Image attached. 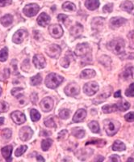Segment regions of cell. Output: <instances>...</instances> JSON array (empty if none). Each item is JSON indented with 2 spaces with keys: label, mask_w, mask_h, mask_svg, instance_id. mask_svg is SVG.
I'll return each mask as SVG.
<instances>
[{
  "label": "cell",
  "mask_w": 134,
  "mask_h": 162,
  "mask_svg": "<svg viewBox=\"0 0 134 162\" xmlns=\"http://www.w3.org/2000/svg\"><path fill=\"white\" fill-rule=\"evenodd\" d=\"M125 41H124L123 39L121 38L112 40L107 45V48L109 49L111 51H112L115 54H117V55L125 52Z\"/></svg>",
  "instance_id": "cell-1"
},
{
  "label": "cell",
  "mask_w": 134,
  "mask_h": 162,
  "mask_svg": "<svg viewBox=\"0 0 134 162\" xmlns=\"http://www.w3.org/2000/svg\"><path fill=\"white\" fill-rule=\"evenodd\" d=\"M64 80V78L56 73H51L48 75L45 79L46 86L49 89H56L61 84Z\"/></svg>",
  "instance_id": "cell-2"
},
{
  "label": "cell",
  "mask_w": 134,
  "mask_h": 162,
  "mask_svg": "<svg viewBox=\"0 0 134 162\" xmlns=\"http://www.w3.org/2000/svg\"><path fill=\"white\" fill-rule=\"evenodd\" d=\"M120 127H121L120 122L116 120L108 119L104 122V129L108 136H112V135H116L117 131H119Z\"/></svg>",
  "instance_id": "cell-3"
},
{
  "label": "cell",
  "mask_w": 134,
  "mask_h": 162,
  "mask_svg": "<svg viewBox=\"0 0 134 162\" xmlns=\"http://www.w3.org/2000/svg\"><path fill=\"white\" fill-rule=\"evenodd\" d=\"M90 52H91V49H90V46L86 43H82V44L78 45L76 49H75V54L78 56L84 58V59L87 58L88 59L91 60Z\"/></svg>",
  "instance_id": "cell-4"
},
{
  "label": "cell",
  "mask_w": 134,
  "mask_h": 162,
  "mask_svg": "<svg viewBox=\"0 0 134 162\" xmlns=\"http://www.w3.org/2000/svg\"><path fill=\"white\" fill-rule=\"evenodd\" d=\"M111 91H112V88L111 86H107V87L104 88L103 90H102L101 93H100L95 99L93 100V103L95 105L100 104V103L104 102V100L109 97L111 93Z\"/></svg>",
  "instance_id": "cell-5"
},
{
  "label": "cell",
  "mask_w": 134,
  "mask_h": 162,
  "mask_svg": "<svg viewBox=\"0 0 134 162\" xmlns=\"http://www.w3.org/2000/svg\"><path fill=\"white\" fill-rule=\"evenodd\" d=\"M40 10V7L36 3H30L28 4L27 6H25L23 10V12L25 16L28 17H33L35 15H37V12Z\"/></svg>",
  "instance_id": "cell-6"
},
{
  "label": "cell",
  "mask_w": 134,
  "mask_h": 162,
  "mask_svg": "<svg viewBox=\"0 0 134 162\" xmlns=\"http://www.w3.org/2000/svg\"><path fill=\"white\" fill-rule=\"evenodd\" d=\"M46 54L52 58H58L61 55V48L58 45H50L45 49Z\"/></svg>",
  "instance_id": "cell-7"
},
{
  "label": "cell",
  "mask_w": 134,
  "mask_h": 162,
  "mask_svg": "<svg viewBox=\"0 0 134 162\" xmlns=\"http://www.w3.org/2000/svg\"><path fill=\"white\" fill-rule=\"evenodd\" d=\"M83 90H84V93H86L87 96H93V95L95 94L98 92V90H99V85L97 84L96 82L91 81V82H89V83L86 84L84 85Z\"/></svg>",
  "instance_id": "cell-8"
},
{
  "label": "cell",
  "mask_w": 134,
  "mask_h": 162,
  "mask_svg": "<svg viewBox=\"0 0 134 162\" xmlns=\"http://www.w3.org/2000/svg\"><path fill=\"white\" fill-rule=\"evenodd\" d=\"M80 92V88L77 84L71 83L68 84L66 87L65 88V93L67 96L69 97H74V96H77Z\"/></svg>",
  "instance_id": "cell-9"
},
{
  "label": "cell",
  "mask_w": 134,
  "mask_h": 162,
  "mask_svg": "<svg viewBox=\"0 0 134 162\" xmlns=\"http://www.w3.org/2000/svg\"><path fill=\"white\" fill-rule=\"evenodd\" d=\"M50 35L54 38H60L63 35V29L59 24H53L49 27Z\"/></svg>",
  "instance_id": "cell-10"
},
{
  "label": "cell",
  "mask_w": 134,
  "mask_h": 162,
  "mask_svg": "<svg viewBox=\"0 0 134 162\" xmlns=\"http://www.w3.org/2000/svg\"><path fill=\"white\" fill-rule=\"evenodd\" d=\"M19 138L23 141H28L32 138L33 135V131L28 127H23L19 132Z\"/></svg>",
  "instance_id": "cell-11"
},
{
  "label": "cell",
  "mask_w": 134,
  "mask_h": 162,
  "mask_svg": "<svg viewBox=\"0 0 134 162\" xmlns=\"http://www.w3.org/2000/svg\"><path fill=\"white\" fill-rule=\"evenodd\" d=\"M40 106L44 112H49L54 107V100L51 97H44L41 100Z\"/></svg>",
  "instance_id": "cell-12"
},
{
  "label": "cell",
  "mask_w": 134,
  "mask_h": 162,
  "mask_svg": "<svg viewBox=\"0 0 134 162\" xmlns=\"http://www.w3.org/2000/svg\"><path fill=\"white\" fill-rule=\"evenodd\" d=\"M11 117H12V119L13 120L14 122L17 124V125L23 124L26 121L25 115L23 113L20 112V111H15V112L12 113Z\"/></svg>",
  "instance_id": "cell-13"
},
{
  "label": "cell",
  "mask_w": 134,
  "mask_h": 162,
  "mask_svg": "<svg viewBox=\"0 0 134 162\" xmlns=\"http://www.w3.org/2000/svg\"><path fill=\"white\" fill-rule=\"evenodd\" d=\"M33 63L35 67L38 69L44 68L46 66V61L42 54H36L33 58Z\"/></svg>",
  "instance_id": "cell-14"
},
{
  "label": "cell",
  "mask_w": 134,
  "mask_h": 162,
  "mask_svg": "<svg viewBox=\"0 0 134 162\" xmlns=\"http://www.w3.org/2000/svg\"><path fill=\"white\" fill-rule=\"evenodd\" d=\"M27 35L28 33L25 30L19 29L13 35V41L16 44H20L25 38V37H27Z\"/></svg>",
  "instance_id": "cell-15"
},
{
  "label": "cell",
  "mask_w": 134,
  "mask_h": 162,
  "mask_svg": "<svg viewBox=\"0 0 134 162\" xmlns=\"http://www.w3.org/2000/svg\"><path fill=\"white\" fill-rule=\"evenodd\" d=\"M50 22V16H48L46 13H41L37 18V23L39 25L45 27L49 24Z\"/></svg>",
  "instance_id": "cell-16"
},
{
  "label": "cell",
  "mask_w": 134,
  "mask_h": 162,
  "mask_svg": "<svg viewBox=\"0 0 134 162\" xmlns=\"http://www.w3.org/2000/svg\"><path fill=\"white\" fill-rule=\"evenodd\" d=\"M86 116V111L83 109H80L75 113V114L73 117V122H80L85 119Z\"/></svg>",
  "instance_id": "cell-17"
},
{
  "label": "cell",
  "mask_w": 134,
  "mask_h": 162,
  "mask_svg": "<svg viewBox=\"0 0 134 162\" xmlns=\"http://www.w3.org/2000/svg\"><path fill=\"white\" fill-rule=\"evenodd\" d=\"M82 31H83V27L82 26V24L77 23L76 24H75L73 27L71 28L70 32V34L72 36H74L75 37H77L82 34Z\"/></svg>",
  "instance_id": "cell-18"
},
{
  "label": "cell",
  "mask_w": 134,
  "mask_h": 162,
  "mask_svg": "<svg viewBox=\"0 0 134 162\" xmlns=\"http://www.w3.org/2000/svg\"><path fill=\"white\" fill-rule=\"evenodd\" d=\"M126 22V19L122 17H113L110 20V24L112 28L121 27V25Z\"/></svg>",
  "instance_id": "cell-19"
},
{
  "label": "cell",
  "mask_w": 134,
  "mask_h": 162,
  "mask_svg": "<svg viewBox=\"0 0 134 162\" xmlns=\"http://www.w3.org/2000/svg\"><path fill=\"white\" fill-rule=\"evenodd\" d=\"M12 153V146H11V145L4 147V148H2L3 156L4 158L6 159L7 161L12 160V158H11Z\"/></svg>",
  "instance_id": "cell-20"
},
{
  "label": "cell",
  "mask_w": 134,
  "mask_h": 162,
  "mask_svg": "<svg viewBox=\"0 0 134 162\" xmlns=\"http://www.w3.org/2000/svg\"><path fill=\"white\" fill-rule=\"evenodd\" d=\"M85 6L90 11H94L100 7V1L99 0H86L85 3Z\"/></svg>",
  "instance_id": "cell-21"
},
{
  "label": "cell",
  "mask_w": 134,
  "mask_h": 162,
  "mask_svg": "<svg viewBox=\"0 0 134 162\" xmlns=\"http://www.w3.org/2000/svg\"><path fill=\"white\" fill-rule=\"evenodd\" d=\"M95 75L96 73L94 70L86 69L82 72V73L80 74V78H82V79H90V78L95 77Z\"/></svg>",
  "instance_id": "cell-22"
},
{
  "label": "cell",
  "mask_w": 134,
  "mask_h": 162,
  "mask_svg": "<svg viewBox=\"0 0 134 162\" xmlns=\"http://www.w3.org/2000/svg\"><path fill=\"white\" fill-rule=\"evenodd\" d=\"M1 24L3 25L4 27H8L9 25H11L13 22V16L12 15H6V16H4L3 17L1 18V20H0Z\"/></svg>",
  "instance_id": "cell-23"
},
{
  "label": "cell",
  "mask_w": 134,
  "mask_h": 162,
  "mask_svg": "<svg viewBox=\"0 0 134 162\" xmlns=\"http://www.w3.org/2000/svg\"><path fill=\"white\" fill-rule=\"evenodd\" d=\"M103 112L105 114H110V113L116 112L118 110V107H117V104L114 105H107L103 106Z\"/></svg>",
  "instance_id": "cell-24"
},
{
  "label": "cell",
  "mask_w": 134,
  "mask_h": 162,
  "mask_svg": "<svg viewBox=\"0 0 134 162\" xmlns=\"http://www.w3.org/2000/svg\"><path fill=\"white\" fill-rule=\"evenodd\" d=\"M111 148H112V150H114V151H118V152H121V151L125 150L126 147H125V145L124 144V143H123L121 141L116 140V141H115V142H114V143L112 144Z\"/></svg>",
  "instance_id": "cell-25"
},
{
  "label": "cell",
  "mask_w": 134,
  "mask_h": 162,
  "mask_svg": "<svg viewBox=\"0 0 134 162\" xmlns=\"http://www.w3.org/2000/svg\"><path fill=\"white\" fill-rule=\"evenodd\" d=\"M121 7L124 11H125V12H129V13H131L132 9H133V4H132V3L130 2V1H125L124 3H122Z\"/></svg>",
  "instance_id": "cell-26"
},
{
  "label": "cell",
  "mask_w": 134,
  "mask_h": 162,
  "mask_svg": "<svg viewBox=\"0 0 134 162\" xmlns=\"http://www.w3.org/2000/svg\"><path fill=\"white\" fill-rule=\"evenodd\" d=\"M72 134H73L74 136H75L76 138L82 139V138L84 137L85 131H84V130L82 129V128L75 127V128H74L73 131H72Z\"/></svg>",
  "instance_id": "cell-27"
},
{
  "label": "cell",
  "mask_w": 134,
  "mask_h": 162,
  "mask_svg": "<svg viewBox=\"0 0 134 162\" xmlns=\"http://www.w3.org/2000/svg\"><path fill=\"white\" fill-rule=\"evenodd\" d=\"M62 8L65 12H75L76 10V7L74 3L70 2H65L62 5Z\"/></svg>",
  "instance_id": "cell-28"
},
{
  "label": "cell",
  "mask_w": 134,
  "mask_h": 162,
  "mask_svg": "<svg viewBox=\"0 0 134 162\" xmlns=\"http://www.w3.org/2000/svg\"><path fill=\"white\" fill-rule=\"evenodd\" d=\"M88 127L93 133H99L100 132V126L96 121H92L90 122V123L88 124Z\"/></svg>",
  "instance_id": "cell-29"
},
{
  "label": "cell",
  "mask_w": 134,
  "mask_h": 162,
  "mask_svg": "<svg viewBox=\"0 0 134 162\" xmlns=\"http://www.w3.org/2000/svg\"><path fill=\"white\" fill-rule=\"evenodd\" d=\"M134 72V68H128L125 70L124 73L122 74L123 77L125 79H129L131 78H132V75H133Z\"/></svg>",
  "instance_id": "cell-30"
},
{
  "label": "cell",
  "mask_w": 134,
  "mask_h": 162,
  "mask_svg": "<svg viewBox=\"0 0 134 162\" xmlns=\"http://www.w3.org/2000/svg\"><path fill=\"white\" fill-rule=\"evenodd\" d=\"M44 123L47 127L56 128V123L52 116H50V117H49V118H45V119H44Z\"/></svg>",
  "instance_id": "cell-31"
},
{
  "label": "cell",
  "mask_w": 134,
  "mask_h": 162,
  "mask_svg": "<svg viewBox=\"0 0 134 162\" xmlns=\"http://www.w3.org/2000/svg\"><path fill=\"white\" fill-rule=\"evenodd\" d=\"M117 107H118V110L120 111H125V110H128L130 107V104L128 101H121V102L117 103Z\"/></svg>",
  "instance_id": "cell-32"
},
{
  "label": "cell",
  "mask_w": 134,
  "mask_h": 162,
  "mask_svg": "<svg viewBox=\"0 0 134 162\" xmlns=\"http://www.w3.org/2000/svg\"><path fill=\"white\" fill-rule=\"evenodd\" d=\"M89 144H96L98 146H104V145L106 144V141L104 140V139H92V140H89L87 141L86 143V145H89Z\"/></svg>",
  "instance_id": "cell-33"
},
{
  "label": "cell",
  "mask_w": 134,
  "mask_h": 162,
  "mask_svg": "<svg viewBox=\"0 0 134 162\" xmlns=\"http://www.w3.org/2000/svg\"><path fill=\"white\" fill-rule=\"evenodd\" d=\"M53 141L50 139H46L41 142V148L43 151H47L52 145Z\"/></svg>",
  "instance_id": "cell-34"
},
{
  "label": "cell",
  "mask_w": 134,
  "mask_h": 162,
  "mask_svg": "<svg viewBox=\"0 0 134 162\" xmlns=\"http://www.w3.org/2000/svg\"><path fill=\"white\" fill-rule=\"evenodd\" d=\"M42 81V78L40 74H37V75H35L33 77L31 78V84L35 86V85H39Z\"/></svg>",
  "instance_id": "cell-35"
},
{
  "label": "cell",
  "mask_w": 134,
  "mask_h": 162,
  "mask_svg": "<svg viewBox=\"0 0 134 162\" xmlns=\"http://www.w3.org/2000/svg\"><path fill=\"white\" fill-rule=\"evenodd\" d=\"M30 116L31 118H32V120H33V122H37L38 120H40V113H39L37 110H35V109L31 110Z\"/></svg>",
  "instance_id": "cell-36"
},
{
  "label": "cell",
  "mask_w": 134,
  "mask_h": 162,
  "mask_svg": "<svg viewBox=\"0 0 134 162\" xmlns=\"http://www.w3.org/2000/svg\"><path fill=\"white\" fill-rule=\"evenodd\" d=\"M100 62L101 64H103L104 66H107V67H109L111 63V59L110 58V57L108 56H106V55H104V56H102L101 58H100Z\"/></svg>",
  "instance_id": "cell-37"
},
{
  "label": "cell",
  "mask_w": 134,
  "mask_h": 162,
  "mask_svg": "<svg viewBox=\"0 0 134 162\" xmlns=\"http://www.w3.org/2000/svg\"><path fill=\"white\" fill-rule=\"evenodd\" d=\"M8 58V49L4 48L2 50H0V62H5Z\"/></svg>",
  "instance_id": "cell-38"
},
{
  "label": "cell",
  "mask_w": 134,
  "mask_h": 162,
  "mask_svg": "<svg viewBox=\"0 0 134 162\" xmlns=\"http://www.w3.org/2000/svg\"><path fill=\"white\" fill-rule=\"evenodd\" d=\"M26 150H27V146H26V145H23V146L19 147V148L15 150V155L16 156H22V154H23V153L26 152Z\"/></svg>",
  "instance_id": "cell-39"
},
{
  "label": "cell",
  "mask_w": 134,
  "mask_h": 162,
  "mask_svg": "<svg viewBox=\"0 0 134 162\" xmlns=\"http://www.w3.org/2000/svg\"><path fill=\"white\" fill-rule=\"evenodd\" d=\"M70 115V111L69 110H61L59 113L60 118L61 119H67Z\"/></svg>",
  "instance_id": "cell-40"
},
{
  "label": "cell",
  "mask_w": 134,
  "mask_h": 162,
  "mask_svg": "<svg viewBox=\"0 0 134 162\" xmlns=\"http://www.w3.org/2000/svg\"><path fill=\"white\" fill-rule=\"evenodd\" d=\"M2 137L4 139H9L10 138L12 137V131L10 129H4L2 131Z\"/></svg>",
  "instance_id": "cell-41"
},
{
  "label": "cell",
  "mask_w": 134,
  "mask_h": 162,
  "mask_svg": "<svg viewBox=\"0 0 134 162\" xmlns=\"http://www.w3.org/2000/svg\"><path fill=\"white\" fill-rule=\"evenodd\" d=\"M125 95L127 97H134V83L129 85L126 91H125Z\"/></svg>",
  "instance_id": "cell-42"
},
{
  "label": "cell",
  "mask_w": 134,
  "mask_h": 162,
  "mask_svg": "<svg viewBox=\"0 0 134 162\" xmlns=\"http://www.w3.org/2000/svg\"><path fill=\"white\" fill-rule=\"evenodd\" d=\"M9 108L8 103L5 102V101H0V113L3 112H7Z\"/></svg>",
  "instance_id": "cell-43"
},
{
  "label": "cell",
  "mask_w": 134,
  "mask_h": 162,
  "mask_svg": "<svg viewBox=\"0 0 134 162\" xmlns=\"http://www.w3.org/2000/svg\"><path fill=\"white\" fill-rule=\"evenodd\" d=\"M70 58L69 57L67 56V57H64L61 60V65L63 67V68H68L69 67V64H70Z\"/></svg>",
  "instance_id": "cell-44"
},
{
  "label": "cell",
  "mask_w": 134,
  "mask_h": 162,
  "mask_svg": "<svg viewBox=\"0 0 134 162\" xmlns=\"http://www.w3.org/2000/svg\"><path fill=\"white\" fill-rule=\"evenodd\" d=\"M113 10V5L111 3H108V4H106L105 6L103 8V11L106 13H110V12H112Z\"/></svg>",
  "instance_id": "cell-45"
},
{
  "label": "cell",
  "mask_w": 134,
  "mask_h": 162,
  "mask_svg": "<svg viewBox=\"0 0 134 162\" xmlns=\"http://www.w3.org/2000/svg\"><path fill=\"white\" fill-rule=\"evenodd\" d=\"M125 119L126 120L127 122H134V113L130 112L127 114L125 116Z\"/></svg>",
  "instance_id": "cell-46"
},
{
  "label": "cell",
  "mask_w": 134,
  "mask_h": 162,
  "mask_svg": "<svg viewBox=\"0 0 134 162\" xmlns=\"http://www.w3.org/2000/svg\"><path fill=\"white\" fill-rule=\"evenodd\" d=\"M20 91H23V89L21 88H15V89H13L12 91V93L13 96H15L17 97L18 96V93H20Z\"/></svg>",
  "instance_id": "cell-47"
},
{
  "label": "cell",
  "mask_w": 134,
  "mask_h": 162,
  "mask_svg": "<svg viewBox=\"0 0 134 162\" xmlns=\"http://www.w3.org/2000/svg\"><path fill=\"white\" fill-rule=\"evenodd\" d=\"M67 134H68V132H67L66 130H63V131H61V132L59 133V135H58V139H64V138L66 136Z\"/></svg>",
  "instance_id": "cell-48"
},
{
  "label": "cell",
  "mask_w": 134,
  "mask_h": 162,
  "mask_svg": "<svg viewBox=\"0 0 134 162\" xmlns=\"http://www.w3.org/2000/svg\"><path fill=\"white\" fill-rule=\"evenodd\" d=\"M58 19H59L60 21L65 23V20L68 19V16H65V15H64V14H60V15H58Z\"/></svg>",
  "instance_id": "cell-49"
},
{
  "label": "cell",
  "mask_w": 134,
  "mask_h": 162,
  "mask_svg": "<svg viewBox=\"0 0 134 162\" xmlns=\"http://www.w3.org/2000/svg\"><path fill=\"white\" fill-rule=\"evenodd\" d=\"M109 160L110 161H120L121 160V159H120V157L117 155H112V156H111L109 158Z\"/></svg>",
  "instance_id": "cell-50"
},
{
  "label": "cell",
  "mask_w": 134,
  "mask_h": 162,
  "mask_svg": "<svg viewBox=\"0 0 134 162\" xmlns=\"http://www.w3.org/2000/svg\"><path fill=\"white\" fill-rule=\"evenodd\" d=\"M10 3V0H0V7H5Z\"/></svg>",
  "instance_id": "cell-51"
},
{
  "label": "cell",
  "mask_w": 134,
  "mask_h": 162,
  "mask_svg": "<svg viewBox=\"0 0 134 162\" xmlns=\"http://www.w3.org/2000/svg\"><path fill=\"white\" fill-rule=\"evenodd\" d=\"M31 100L33 101V103H36L37 101V95L36 93H33L31 96Z\"/></svg>",
  "instance_id": "cell-52"
},
{
  "label": "cell",
  "mask_w": 134,
  "mask_h": 162,
  "mask_svg": "<svg viewBox=\"0 0 134 162\" xmlns=\"http://www.w3.org/2000/svg\"><path fill=\"white\" fill-rule=\"evenodd\" d=\"M114 97H115L116 98H118V97H121V90L117 91L116 93H115V95H114Z\"/></svg>",
  "instance_id": "cell-53"
},
{
  "label": "cell",
  "mask_w": 134,
  "mask_h": 162,
  "mask_svg": "<svg viewBox=\"0 0 134 162\" xmlns=\"http://www.w3.org/2000/svg\"><path fill=\"white\" fill-rule=\"evenodd\" d=\"M37 161H40V160H42V161H44V159L43 158L42 156H37Z\"/></svg>",
  "instance_id": "cell-54"
},
{
  "label": "cell",
  "mask_w": 134,
  "mask_h": 162,
  "mask_svg": "<svg viewBox=\"0 0 134 162\" xmlns=\"http://www.w3.org/2000/svg\"><path fill=\"white\" fill-rule=\"evenodd\" d=\"M3 122H4V118H0V126L3 124Z\"/></svg>",
  "instance_id": "cell-55"
},
{
  "label": "cell",
  "mask_w": 134,
  "mask_h": 162,
  "mask_svg": "<svg viewBox=\"0 0 134 162\" xmlns=\"http://www.w3.org/2000/svg\"><path fill=\"white\" fill-rule=\"evenodd\" d=\"M95 160H104V158H103V157H101V158H100V157H99V158L96 159Z\"/></svg>",
  "instance_id": "cell-56"
},
{
  "label": "cell",
  "mask_w": 134,
  "mask_h": 162,
  "mask_svg": "<svg viewBox=\"0 0 134 162\" xmlns=\"http://www.w3.org/2000/svg\"><path fill=\"white\" fill-rule=\"evenodd\" d=\"M2 93H3V90H2V89L0 88V96H1V94H2Z\"/></svg>",
  "instance_id": "cell-57"
}]
</instances>
